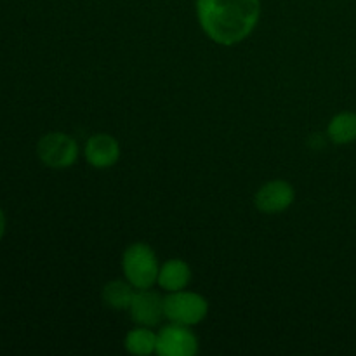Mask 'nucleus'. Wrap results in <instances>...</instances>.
<instances>
[{
  "instance_id": "1",
  "label": "nucleus",
  "mask_w": 356,
  "mask_h": 356,
  "mask_svg": "<svg viewBox=\"0 0 356 356\" xmlns=\"http://www.w3.org/2000/svg\"><path fill=\"white\" fill-rule=\"evenodd\" d=\"M197 17L212 42L229 47L256 30L261 19V0H197Z\"/></svg>"
},
{
  "instance_id": "2",
  "label": "nucleus",
  "mask_w": 356,
  "mask_h": 356,
  "mask_svg": "<svg viewBox=\"0 0 356 356\" xmlns=\"http://www.w3.org/2000/svg\"><path fill=\"white\" fill-rule=\"evenodd\" d=\"M122 270H124L125 280L131 282L138 291L152 289L156 284L160 271L155 250L148 243H131L122 256Z\"/></svg>"
},
{
  "instance_id": "3",
  "label": "nucleus",
  "mask_w": 356,
  "mask_h": 356,
  "mask_svg": "<svg viewBox=\"0 0 356 356\" xmlns=\"http://www.w3.org/2000/svg\"><path fill=\"white\" fill-rule=\"evenodd\" d=\"M163 308L169 322L193 327L205 320L209 313V302L202 294L183 289L177 292H169V296L163 299Z\"/></svg>"
},
{
  "instance_id": "4",
  "label": "nucleus",
  "mask_w": 356,
  "mask_h": 356,
  "mask_svg": "<svg viewBox=\"0 0 356 356\" xmlns=\"http://www.w3.org/2000/svg\"><path fill=\"white\" fill-rule=\"evenodd\" d=\"M79 143L65 132H47L37 143V156L49 169H68L79 160Z\"/></svg>"
},
{
  "instance_id": "5",
  "label": "nucleus",
  "mask_w": 356,
  "mask_h": 356,
  "mask_svg": "<svg viewBox=\"0 0 356 356\" xmlns=\"http://www.w3.org/2000/svg\"><path fill=\"white\" fill-rule=\"evenodd\" d=\"M156 353L160 356H195L198 339L190 327L172 323L156 332Z\"/></svg>"
},
{
  "instance_id": "6",
  "label": "nucleus",
  "mask_w": 356,
  "mask_h": 356,
  "mask_svg": "<svg viewBox=\"0 0 356 356\" xmlns=\"http://www.w3.org/2000/svg\"><path fill=\"white\" fill-rule=\"evenodd\" d=\"M294 198L296 191L291 183L284 179H273L257 190L254 204L263 214H280L294 204Z\"/></svg>"
},
{
  "instance_id": "7",
  "label": "nucleus",
  "mask_w": 356,
  "mask_h": 356,
  "mask_svg": "<svg viewBox=\"0 0 356 356\" xmlns=\"http://www.w3.org/2000/svg\"><path fill=\"white\" fill-rule=\"evenodd\" d=\"M129 312L132 322L143 327H155L165 318L163 299L156 292H152V289H141L136 292Z\"/></svg>"
},
{
  "instance_id": "8",
  "label": "nucleus",
  "mask_w": 356,
  "mask_h": 356,
  "mask_svg": "<svg viewBox=\"0 0 356 356\" xmlns=\"http://www.w3.org/2000/svg\"><path fill=\"white\" fill-rule=\"evenodd\" d=\"M83 153H86V160L89 162V165L96 167V169H110L120 160L122 152L120 145L113 136L99 132L87 139Z\"/></svg>"
},
{
  "instance_id": "9",
  "label": "nucleus",
  "mask_w": 356,
  "mask_h": 356,
  "mask_svg": "<svg viewBox=\"0 0 356 356\" xmlns=\"http://www.w3.org/2000/svg\"><path fill=\"white\" fill-rule=\"evenodd\" d=\"M191 282V268L183 259H170L160 266L156 284L167 292L183 291Z\"/></svg>"
},
{
  "instance_id": "10",
  "label": "nucleus",
  "mask_w": 356,
  "mask_h": 356,
  "mask_svg": "<svg viewBox=\"0 0 356 356\" xmlns=\"http://www.w3.org/2000/svg\"><path fill=\"white\" fill-rule=\"evenodd\" d=\"M327 138L334 145H351L356 141V113L355 111H341L334 115L327 125Z\"/></svg>"
},
{
  "instance_id": "11",
  "label": "nucleus",
  "mask_w": 356,
  "mask_h": 356,
  "mask_svg": "<svg viewBox=\"0 0 356 356\" xmlns=\"http://www.w3.org/2000/svg\"><path fill=\"white\" fill-rule=\"evenodd\" d=\"M138 289L129 280H113L108 282L103 287V302L111 309H129L131 308Z\"/></svg>"
},
{
  "instance_id": "12",
  "label": "nucleus",
  "mask_w": 356,
  "mask_h": 356,
  "mask_svg": "<svg viewBox=\"0 0 356 356\" xmlns=\"http://www.w3.org/2000/svg\"><path fill=\"white\" fill-rule=\"evenodd\" d=\"M125 350L136 356H148L156 353V332L152 327L138 325L136 329L129 330L125 336Z\"/></svg>"
},
{
  "instance_id": "13",
  "label": "nucleus",
  "mask_w": 356,
  "mask_h": 356,
  "mask_svg": "<svg viewBox=\"0 0 356 356\" xmlns=\"http://www.w3.org/2000/svg\"><path fill=\"white\" fill-rule=\"evenodd\" d=\"M6 228H7V219H6V214H3V211L0 209V242H2L3 235H6Z\"/></svg>"
}]
</instances>
